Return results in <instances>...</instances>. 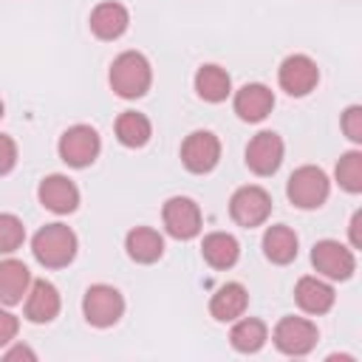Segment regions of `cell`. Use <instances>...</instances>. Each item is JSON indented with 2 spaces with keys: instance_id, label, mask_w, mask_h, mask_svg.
Listing matches in <instances>:
<instances>
[{
  "instance_id": "6da1fadb",
  "label": "cell",
  "mask_w": 362,
  "mask_h": 362,
  "mask_svg": "<svg viewBox=\"0 0 362 362\" xmlns=\"http://www.w3.org/2000/svg\"><path fill=\"white\" fill-rule=\"evenodd\" d=\"M153 82V71L144 54L139 51H124L113 59L110 65V88L122 96V99H139L147 93Z\"/></svg>"
},
{
  "instance_id": "7a4b0ae2",
  "label": "cell",
  "mask_w": 362,
  "mask_h": 362,
  "mask_svg": "<svg viewBox=\"0 0 362 362\" xmlns=\"http://www.w3.org/2000/svg\"><path fill=\"white\" fill-rule=\"evenodd\" d=\"M34 257L48 269H62L76 255V235L65 223H45L31 240Z\"/></svg>"
},
{
  "instance_id": "3957f363",
  "label": "cell",
  "mask_w": 362,
  "mask_h": 362,
  "mask_svg": "<svg viewBox=\"0 0 362 362\" xmlns=\"http://www.w3.org/2000/svg\"><path fill=\"white\" fill-rule=\"evenodd\" d=\"M286 192H288V201L294 206H300V209H317L328 198V175L320 167L305 164V167H300V170L291 173Z\"/></svg>"
},
{
  "instance_id": "277c9868",
  "label": "cell",
  "mask_w": 362,
  "mask_h": 362,
  "mask_svg": "<svg viewBox=\"0 0 362 362\" xmlns=\"http://www.w3.org/2000/svg\"><path fill=\"white\" fill-rule=\"evenodd\" d=\"M82 311H85V320L90 325L107 328V325L119 322V317L124 314V297L119 294V288L105 286V283H96V286H90L85 291Z\"/></svg>"
},
{
  "instance_id": "5b68a950",
  "label": "cell",
  "mask_w": 362,
  "mask_h": 362,
  "mask_svg": "<svg viewBox=\"0 0 362 362\" xmlns=\"http://www.w3.org/2000/svg\"><path fill=\"white\" fill-rule=\"evenodd\" d=\"M102 141L90 124H74L59 136V158L68 167H88L99 156Z\"/></svg>"
},
{
  "instance_id": "8992f818",
  "label": "cell",
  "mask_w": 362,
  "mask_h": 362,
  "mask_svg": "<svg viewBox=\"0 0 362 362\" xmlns=\"http://www.w3.org/2000/svg\"><path fill=\"white\" fill-rule=\"evenodd\" d=\"M277 79H280V88L288 93V96H305L317 88V79H320V71H317V62L305 54H291L280 62V71H277Z\"/></svg>"
},
{
  "instance_id": "52a82bcc",
  "label": "cell",
  "mask_w": 362,
  "mask_h": 362,
  "mask_svg": "<svg viewBox=\"0 0 362 362\" xmlns=\"http://www.w3.org/2000/svg\"><path fill=\"white\" fill-rule=\"evenodd\" d=\"M311 263L317 272H322L331 280H348L356 269V257L348 246H342L339 240H320L311 249Z\"/></svg>"
},
{
  "instance_id": "ba28073f",
  "label": "cell",
  "mask_w": 362,
  "mask_h": 362,
  "mask_svg": "<svg viewBox=\"0 0 362 362\" xmlns=\"http://www.w3.org/2000/svg\"><path fill=\"white\" fill-rule=\"evenodd\" d=\"M274 345L288 356H303L317 345V325L303 317H283L274 328Z\"/></svg>"
},
{
  "instance_id": "9c48e42d",
  "label": "cell",
  "mask_w": 362,
  "mask_h": 362,
  "mask_svg": "<svg viewBox=\"0 0 362 362\" xmlns=\"http://www.w3.org/2000/svg\"><path fill=\"white\" fill-rule=\"evenodd\" d=\"M272 212V198L263 187H240L229 201V215L240 226H260Z\"/></svg>"
},
{
  "instance_id": "30bf717a",
  "label": "cell",
  "mask_w": 362,
  "mask_h": 362,
  "mask_svg": "<svg viewBox=\"0 0 362 362\" xmlns=\"http://www.w3.org/2000/svg\"><path fill=\"white\" fill-rule=\"evenodd\" d=\"M161 218H164V226L173 238L178 240H189L201 232V209L192 198L187 195H175L164 204L161 209Z\"/></svg>"
},
{
  "instance_id": "8fae6325",
  "label": "cell",
  "mask_w": 362,
  "mask_h": 362,
  "mask_svg": "<svg viewBox=\"0 0 362 362\" xmlns=\"http://www.w3.org/2000/svg\"><path fill=\"white\" fill-rule=\"evenodd\" d=\"M221 158V141L209 130H195L181 144V161L189 173H209Z\"/></svg>"
},
{
  "instance_id": "7c38bea8",
  "label": "cell",
  "mask_w": 362,
  "mask_h": 362,
  "mask_svg": "<svg viewBox=\"0 0 362 362\" xmlns=\"http://www.w3.org/2000/svg\"><path fill=\"white\" fill-rule=\"evenodd\" d=\"M283 161V139L272 130L257 133L246 147V164L255 175H272Z\"/></svg>"
},
{
  "instance_id": "4fadbf2b",
  "label": "cell",
  "mask_w": 362,
  "mask_h": 362,
  "mask_svg": "<svg viewBox=\"0 0 362 362\" xmlns=\"http://www.w3.org/2000/svg\"><path fill=\"white\" fill-rule=\"evenodd\" d=\"M37 195H40V204H42L45 209L57 212V215H68V212H74L76 204H79V189H76V184H74L71 178H65V175H48V178H42Z\"/></svg>"
},
{
  "instance_id": "5bb4252c",
  "label": "cell",
  "mask_w": 362,
  "mask_h": 362,
  "mask_svg": "<svg viewBox=\"0 0 362 362\" xmlns=\"http://www.w3.org/2000/svg\"><path fill=\"white\" fill-rule=\"evenodd\" d=\"M272 107H274V96L260 82H249L235 93V113L243 122H260L272 113Z\"/></svg>"
},
{
  "instance_id": "9a60e30c",
  "label": "cell",
  "mask_w": 362,
  "mask_h": 362,
  "mask_svg": "<svg viewBox=\"0 0 362 362\" xmlns=\"http://www.w3.org/2000/svg\"><path fill=\"white\" fill-rule=\"evenodd\" d=\"M127 23H130V14L122 3H99L93 11H90V31L99 37V40H116L127 31Z\"/></svg>"
},
{
  "instance_id": "2e32d148",
  "label": "cell",
  "mask_w": 362,
  "mask_h": 362,
  "mask_svg": "<svg viewBox=\"0 0 362 362\" xmlns=\"http://www.w3.org/2000/svg\"><path fill=\"white\" fill-rule=\"evenodd\" d=\"M59 314V291L48 280H37L25 297V317L31 322H51Z\"/></svg>"
},
{
  "instance_id": "e0dca14e",
  "label": "cell",
  "mask_w": 362,
  "mask_h": 362,
  "mask_svg": "<svg viewBox=\"0 0 362 362\" xmlns=\"http://www.w3.org/2000/svg\"><path fill=\"white\" fill-rule=\"evenodd\" d=\"M246 303H249V294L240 283H226L221 286L212 300H209V314L218 320V322H232L238 320L243 311H246Z\"/></svg>"
},
{
  "instance_id": "ac0fdd59",
  "label": "cell",
  "mask_w": 362,
  "mask_h": 362,
  "mask_svg": "<svg viewBox=\"0 0 362 362\" xmlns=\"http://www.w3.org/2000/svg\"><path fill=\"white\" fill-rule=\"evenodd\" d=\"M294 297H297V305L308 314H325L334 305V288L320 277H300Z\"/></svg>"
},
{
  "instance_id": "d6986e66",
  "label": "cell",
  "mask_w": 362,
  "mask_h": 362,
  "mask_svg": "<svg viewBox=\"0 0 362 362\" xmlns=\"http://www.w3.org/2000/svg\"><path fill=\"white\" fill-rule=\"evenodd\" d=\"M28 266L20 260H3L0 263V303L3 305H14L23 300V294H28Z\"/></svg>"
},
{
  "instance_id": "ffe728a7",
  "label": "cell",
  "mask_w": 362,
  "mask_h": 362,
  "mask_svg": "<svg viewBox=\"0 0 362 362\" xmlns=\"http://www.w3.org/2000/svg\"><path fill=\"white\" fill-rule=\"evenodd\" d=\"M124 249H127V255H130L136 263H156V260L161 257V252H164V240H161V235H158L156 229H150V226H136V229L127 232Z\"/></svg>"
},
{
  "instance_id": "44dd1931",
  "label": "cell",
  "mask_w": 362,
  "mask_h": 362,
  "mask_svg": "<svg viewBox=\"0 0 362 362\" xmlns=\"http://www.w3.org/2000/svg\"><path fill=\"white\" fill-rule=\"evenodd\" d=\"M201 252H204V260H206L212 269H229V266H235V260H238V255H240V246H238V240H235L232 235H226V232H212V235L204 238Z\"/></svg>"
},
{
  "instance_id": "7402d4cb",
  "label": "cell",
  "mask_w": 362,
  "mask_h": 362,
  "mask_svg": "<svg viewBox=\"0 0 362 362\" xmlns=\"http://www.w3.org/2000/svg\"><path fill=\"white\" fill-rule=\"evenodd\" d=\"M195 90L206 102H223L232 90V79L221 65H201L195 74Z\"/></svg>"
},
{
  "instance_id": "603a6c76",
  "label": "cell",
  "mask_w": 362,
  "mask_h": 362,
  "mask_svg": "<svg viewBox=\"0 0 362 362\" xmlns=\"http://www.w3.org/2000/svg\"><path fill=\"white\" fill-rule=\"evenodd\" d=\"M263 252L272 263H291L297 257V235L283 223L269 226L263 235Z\"/></svg>"
},
{
  "instance_id": "cb8c5ba5",
  "label": "cell",
  "mask_w": 362,
  "mask_h": 362,
  "mask_svg": "<svg viewBox=\"0 0 362 362\" xmlns=\"http://www.w3.org/2000/svg\"><path fill=\"white\" fill-rule=\"evenodd\" d=\"M266 339H269L266 322H263V320H255V317H246V320L235 322V328H232V334H229L232 348L240 351V354H255V351H260Z\"/></svg>"
},
{
  "instance_id": "d4e9b609",
  "label": "cell",
  "mask_w": 362,
  "mask_h": 362,
  "mask_svg": "<svg viewBox=\"0 0 362 362\" xmlns=\"http://www.w3.org/2000/svg\"><path fill=\"white\" fill-rule=\"evenodd\" d=\"M150 119L144 113H136V110H124L119 119H116V136L124 147H144L150 141Z\"/></svg>"
},
{
  "instance_id": "484cf974",
  "label": "cell",
  "mask_w": 362,
  "mask_h": 362,
  "mask_svg": "<svg viewBox=\"0 0 362 362\" xmlns=\"http://www.w3.org/2000/svg\"><path fill=\"white\" fill-rule=\"evenodd\" d=\"M337 181L348 192H362V153L351 150L337 164Z\"/></svg>"
},
{
  "instance_id": "4316f807",
  "label": "cell",
  "mask_w": 362,
  "mask_h": 362,
  "mask_svg": "<svg viewBox=\"0 0 362 362\" xmlns=\"http://www.w3.org/2000/svg\"><path fill=\"white\" fill-rule=\"evenodd\" d=\"M25 240V229H23V221L17 215H8V212H0V252H14L20 249Z\"/></svg>"
},
{
  "instance_id": "83f0119b",
  "label": "cell",
  "mask_w": 362,
  "mask_h": 362,
  "mask_svg": "<svg viewBox=\"0 0 362 362\" xmlns=\"http://www.w3.org/2000/svg\"><path fill=\"white\" fill-rule=\"evenodd\" d=\"M342 130L351 141H362V107L359 105H351L342 113Z\"/></svg>"
},
{
  "instance_id": "f1b7e54d",
  "label": "cell",
  "mask_w": 362,
  "mask_h": 362,
  "mask_svg": "<svg viewBox=\"0 0 362 362\" xmlns=\"http://www.w3.org/2000/svg\"><path fill=\"white\" fill-rule=\"evenodd\" d=\"M17 164V144L11 136L0 133V175H6Z\"/></svg>"
},
{
  "instance_id": "f546056e",
  "label": "cell",
  "mask_w": 362,
  "mask_h": 362,
  "mask_svg": "<svg viewBox=\"0 0 362 362\" xmlns=\"http://www.w3.org/2000/svg\"><path fill=\"white\" fill-rule=\"evenodd\" d=\"M17 328H20V322H17V317H14L11 311H6V308H0V345H6V342H11V339L17 337Z\"/></svg>"
},
{
  "instance_id": "4dcf8cb0",
  "label": "cell",
  "mask_w": 362,
  "mask_h": 362,
  "mask_svg": "<svg viewBox=\"0 0 362 362\" xmlns=\"http://www.w3.org/2000/svg\"><path fill=\"white\" fill-rule=\"evenodd\" d=\"M359 221H362V212H354V218H351V243H354V249H359V246H362V235H359Z\"/></svg>"
},
{
  "instance_id": "1f68e13d",
  "label": "cell",
  "mask_w": 362,
  "mask_h": 362,
  "mask_svg": "<svg viewBox=\"0 0 362 362\" xmlns=\"http://www.w3.org/2000/svg\"><path fill=\"white\" fill-rule=\"evenodd\" d=\"M14 359H34V351L25 348V345H17V348H11L6 354V362H14Z\"/></svg>"
},
{
  "instance_id": "d6a6232c",
  "label": "cell",
  "mask_w": 362,
  "mask_h": 362,
  "mask_svg": "<svg viewBox=\"0 0 362 362\" xmlns=\"http://www.w3.org/2000/svg\"><path fill=\"white\" fill-rule=\"evenodd\" d=\"M0 119H3V102H0Z\"/></svg>"
}]
</instances>
